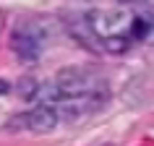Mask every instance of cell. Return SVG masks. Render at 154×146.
<instances>
[{
	"mask_svg": "<svg viewBox=\"0 0 154 146\" xmlns=\"http://www.w3.org/2000/svg\"><path fill=\"white\" fill-rule=\"evenodd\" d=\"M11 47L18 60L34 63V60H39L42 50H45V34L39 32L37 24H26V21L16 24V29L11 32Z\"/></svg>",
	"mask_w": 154,
	"mask_h": 146,
	"instance_id": "cell-2",
	"label": "cell"
},
{
	"mask_svg": "<svg viewBox=\"0 0 154 146\" xmlns=\"http://www.w3.org/2000/svg\"><path fill=\"white\" fill-rule=\"evenodd\" d=\"M128 34L136 42H154V13H138L131 18L128 24Z\"/></svg>",
	"mask_w": 154,
	"mask_h": 146,
	"instance_id": "cell-5",
	"label": "cell"
},
{
	"mask_svg": "<svg viewBox=\"0 0 154 146\" xmlns=\"http://www.w3.org/2000/svg\"><path fill=\"white\" fill-rule=\"evenodd\" d=\"M21 97L24 99H34V97H39V91H42V86L37 81H32V78H24V81H21Z\"/></svg>",
	"mask_w": 154,
	"mask_h": 146,
	"instance_id": "cell-6",
	"label": "cell"
},
{
	"mask_svg": "<svg viewBox=\"0 0 154 146\" xmlns=\"http://www.w3.org/2000/svg\"><path fill=\"white\" fill-rule=\"evenodd\" d=\"M47 94L52 102H60V99H79V97H99L107 99L110 97V89H107V81H102L99 76L84 71V68H63V71L55 76L52 86H47V91H39Z\"/></svg>",
	"mask_w": 154,
	"mask_h": 146,
	"instance_id": "cell-1",
	"label": "cell"
},
{
	"mask_svg": "<svg viewBox=\"0 0 154 146\" xmlns=\"http://www.w3.org/2000/svg\"><path fill=\"white\" fill-rule=\"evenodd\" d=\"M57 120H60V112H57L55 105H37L24 117H18V123L26 125L29 130H34V133H50L57 125Z\"/></svg>",
	"mask_w": 154,
	"mask_h": 146,
	"instance_id": "cell-4",
	"label": "cell"
},
{
	"mask_svg": "<svg viewBox=\"0 0 154 146\" xmlns=\"http://www.w3.org/2000/svg\"><path fill=\"white\" fill-rule=\"evenodd\" d=\"M8 89H11V84L5 78H0V94H8Z\"/></svg>",
	"mask_w": 154,
	"mask_h": 146,
	"instance_id": "cell-7",
	"label": "cell"
},
{
	"mask_svg": "<svg viewBox=\"0 0 154 146\" xmlns=\"http://www.w3.org/2000/svg\"><path fill=\"white\" fill-rule=\"evenodd\" d=\"M86 24L91 26L94 37L99 39V44L110 37H118V34H125V16L120 11H89L86 13Z\"/></svg>",
	"mask_w": 154,
	"mask_h": 146,
	"instance_id": "cell-3",
	"label": "cell"
},
{
	"mask_svg": "<svg viewBox=\"0 0 154 146\" xmlns=\"http://www.w3.org/2000/svg\"><path fill=\"white\" fill-rule=\"evenodd\" d=\"M118 3H123V5H131V3H146V0H118Z\"/></svg>",
	"mask_w": 154,
	"mask_h": 146,
	"instance_id": "cell-8",
	"label": "cell"
}]
</instances>
